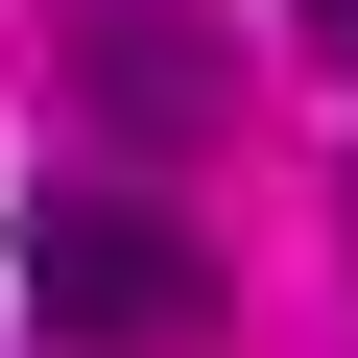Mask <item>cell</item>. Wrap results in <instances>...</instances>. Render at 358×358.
<instances>
[{
    "instance_id": "obj_4",
    "label": "cell",
    "mask_w": 358,
    "mask_h": 358,
    "mask_svg": "<svg viewBox=\"0 0 358 358\" xmlns=\"http://www.w3.org/2000/svg\"><path fill=\"white\" fill-rule=\"evenodd\" d=\"M334 215H358V192H334Z\"/></svg>"
},
{
    "instance_id": "obj_3",
    "label": "cell",
    "mask_w": 358,
    "mask_h": 358,
    "mask_svg": "<svg viewBox=\"0 0 358 358\" xmlns=\"http://www.w3.org/2000/svg\"><path fill=\"white\" fill-rule=\"evenodd\" d=\"M287 24H310V48H334V72H358V0H287Z\"/></svg>"
},
{
    "instance_id": "obj_1",
    "label": "cell",
    "mask_w": 358,
    "mask_h": 358,
    "mask_svg": "<svg viewBox=\"0 0 358 358\" xmlns=\"http://www.w3.org/2000/svg\"><path fill=\"white\" fill-rule=\"evenodd\" d=\"M24 334H48V358H215L239 287H215V239L167 215V192L48 167V192H24Z\"/></svg>"
},
{
    "instance_id": "obj_2",
    "label": "cell",
    "mask_w": 358,
    "mask_h": 358,
    "mask_svg": "<svg viewBox=\"0 0 358 358\" xmlns=\"http://www.w3.org/2000/svg\"><path fill=\"white\" fill-rule=\"evenodd\" d=\"M48 72L96 96V143H215V24H192V0H72Z\"/></svg>"
}]
</instances>
